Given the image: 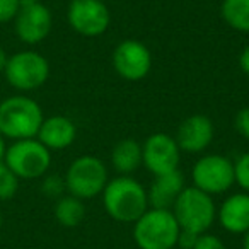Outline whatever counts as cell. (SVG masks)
<instances>
[{"label": "cell", "instance_id": "4fadbf2b", "mask_svg": "<svg viewBox=\"0 0 249 249\" xmlns=\"http://www.w3.org/2000/svg\"><path fill=\"white\" fill-rule=\"evenodd\" d=\"M213 123L205 114H191L181 121L176 132V142L181 152L200 154L210 147L213 140Z\"/></svg>", "mask_w": 249, "mask_h": 249}, {"label": "cell", "instance_id": "d6986e66", "mask_svg": "<svg viewBox=\"0 0 249 249\" xmlns=\"http://www.w3.org/2000/svg\"><path fill=\"white\" fill-rule=\"evenodd\" d=\"M220 16L229 28L239 33H249V0H224Z\"/></svg>", "mask_w": 249, "mask_h": 249}, {"label": "cell", "instance_id": "9c48e42d", "mask_svg": "<svg viewBox=\"0 0 249 249\" xmlns=\"http://www.w3.org/2000/svg\"><path fill=\"white\" fill-rule=\"evenodd\" d=\"M67 22L77 35L96 38L107 31L111 12L103 0H70Z\"/></svg>", "mask_w": 249, "mask_h": 249}, {"label": "cell", "instance_id": "277c9868", "mask_svg": "<svg viewBox=\"0 0 249 249\" xmlns=\"http://www.w3.org/2000/svg\"><path fill=\"white\" fill-rule=\"evenodd\" d=\"M171 212L176 217L181 231L198 235L210 231L213 222L217 220V205L213 196L195 186H188L181 191Z\"/></svg>", "mask_w": 249, "mask_h": 249}, {"label": "cell", "instance_id": "603a6c76", "mask_svg": "<svg viewBox=\"0 0 249 249\" xmlns=\"http://www.w3.org/2000/svg\"><path fill=\"white\" fill-rule=\"evenodd\" d=\"M21 7V0H0V24L14 21Z\"/></svg>", "mask_w": 249, "mask_h": 249}, {"label": "cell", "instance_id": "52a82bcc", "mask_svg": "<svg viewBox=\"0 0 249 249\" xmlns=\"http://www.w3.org/2000/svg\"><path fill=\"white\" fill-rule=\"evenodd\" d=\"M5 80L19 92H31L46 84L50 79V62L35 50H22L9 55L4 70Z\"/></svg>", "mask_w": 249, "mask_h": 249}, {"label": "cell", "instance_id": "4dcf8cb0", "mask_svg": "<svg viewBox=\"0 0 249 249\" xmlns=\"http://www.w3.org/2000/svg\"><path fill=\"white\" fill-rule=\"evenodd\" d=\"M22 4H38V2H43V0H21Z\"/></svg>", "mask_w": 249, "mask_h": 249}, {"label": "cell", "instance_id": "e0dca14e", "mask_svg": "<svg viewBox=\"0 0 249 249\" xmlns=\"http://www.w3.org/2000/svg\"><path fill=\"white\" fill-rule=\"evenodd\" d=\"M111 166L121 176H130L142 166V143L135 139H121L111 150Z\"/></svg>", "mask_w": 249, "mask_h": 249}, {"label": "cell", "instance_id": "9a60e30c", "mask_svg": "<svg viewBox=\"0 0 249 249\" xmlns=\"http://www.w3.org/2000/svg\"><path fill=\"white\" fill-rule=\"evenodd\" d=\"M184 188H186L184 186V178L179 173V169L154 176V181L147 190L149 208L171 210Z\"/></svg>", "mask_w": 249, "mask_h": 249}, {"label": "cell", "instance_id": "30bf717a", "mask_svg": "<svg viewBox=\"0 0 249 249\" xmlns=\"http://www.w3.org/2000/svg\"><path fill=\"white\" fill-rule=\"evenodd\" d=\"M113 69L124 80H142L152 69V53L139 39H123L113 52Z\"/></svg>", "mask_w": 249, "mask_h": 249}, {"label": "cell", "instance_id": "ac0fdd59", "mask_svg": "<svg viewBox=\"0 0 249 249\" xmlns=\"http://www.w3.org/2000/svg\"><path fill=\"white\" fill-rule=\"evenodd\" d=\"M53 213L60 225L69 229L77 227L86 218V205L80 198L72 196V195H63L56 200Z\"/></svg>", "mask_w": 249, "mask_h": 249}, {"label": "cell", "instance_id": "ffe728a7", "mask_svg": "<svg viewBox=\"0 0 249 249\" xmlns=\"http://www.w3.org/2000/svg\"><path fill=\"white\" fill-rule=\"evenodd\" d=\"M19 181L21 179L2 160L0 162V201H7L16 196L19 190Z\"/></svg>", "mask_w": 249, "mask_h": 249}, {"label": "cell", "instance_id": "7402d4cb", "mask_svg": "<svg viewBox=\"0 0 249 249\" xmlns=\"http://www.w3.org/2000/svg\"><path fill=\"white\" fill-rule=\"evenodd\" d=\"M41 191L50 198H56L63 196V193L67 191L65 188V179L58 174H45L43 176V183H41Z\"/></svg>", "mask_w": 249, "mask_h": 249}, {"label": "cell", "instance_id": "1f68e13d", "mask_svg": "<svg viewBox=\"0 0 249 249\" xmlns=\"http://www.w3.org/2000/svg\"><path fill=\"white\" fill-rule=\"evenodd\" d=\"M2 225H4V215L0 212V231H2Z\"/></svg>", "mask_w": 249, "mask_h": 249}, {"label": "cell", "instance_id": "5b68a950", "mask_svg": "<svg viewBox=\"0 0 249 249\" xmlns=\"http://www.w3.org/2000/svg\"><path fill=\"white\" fill-rule=\"evenodd\" d=\"M67 193L80 200H92L103 195L109 174L106 164L94 156H80L67 169L65 176Z\"/></svg>", "mask_w": 249, "mask_h": 249}, {"label": "cell", "instance_id": "7a4b0ae2", "mask_svg": "<svg viewBox=\"0 0 249 249\" xmlns=\"http://www.w3.org/2000/svg\"><path fill=\"white\" fill-rule=\"evenodd\" d=\"M43 120L41 106L33 97L16 94L0 101V135L4 139H36Z\"/></svg>", "mask_w": 249, "mask_h": 249}, {"label": "cell", "instance_id": "8fae6325", "mask_svg": "<svg viewBox=\"0 0 249 249\" xmlns=\"http://www.w3.org/2000/svg\"><path fill=\"white\" fill-rule=\"evenodd\" d=\"M179 145H178L176 139L167 133H152L142 143V164L154 176L176 171L179 167Z\"/></svg>", "mask_w": 249, "mask_h": 249}, {"label": "cell", "instance_id": "ba28073f", "mask_svg": "<svg viewBox=\"0 0 249 249\" xmlns=\"http://www.w3.org/2000/svg\"><path fill=\"white\" fill-rule=\"evenodd\" d=\"M191 181L195 188L210 196L225 193L234 186V162L218 154H207L195 162Z\"/></svg>", "mask_w": 249, "mask_h": 249}, {"label": "cell", "instance_id": "3957f363", "mask_svg": "<svg viewBox=\"0 0 249 249\" xmlns=\"http://www.w3.org/2000/svg\"><path fill=\"white\" fill-rule=\"evenodd\" d=\"M181 227L171 210L149 208L133 222V241L139 249H174Z\"/></svg>", "mask_w": 249, "mask_h": 249}, {"label": "cell", "instance_id": "4316f807", "mask_svg": "<svg viewBox=\"0 0 249 249\" xmlns=\"http://www.w3.org/2000/svg\"><path fill=\"white\" fill-rule=\"evenodd\" d=\"M239 67H241L242 72L249 77V45L244 46V50H242L241 55H239Z\"/></svg>", "mask_w": 249, "mask_h": 249}, {"label": "cell", "instance_id": "7c38bea8", "mask_svg": "<svg viewBox=\"0 0 249 249\" xmlns=\"http://www.w3.org/2000/svg\"><path fill=\"white\" fill-rule=\"evenodd\" d=\"M14 29L18 38L24 45L35 46L45 41L53 29V14L43 2L22 4L14 19Z\"/></svg>", "mask_w": 249, "mask_h": 249}, {"label": "cell", "instance_id": "6da1fadb", "mask_svg": "<svg viewBox=\"0 0 249 249\" xmlns=\"http://www.w3.org/2000/svg\"><path fill=\"white\" fill-rule=\"evenodd\" d=\"M106 213L120 224H133L149 210L147 190L132 176H116L107 181L103 191Z\"/></svg>", "mask_w": 249, "mask_h": 249}, {"label": "cell", "instance_id": "f546056e", "mask_svg": "<svg viewBox=\"0 0 249 249\" xmlns=\"http://www.w3.org/2000/svg\"><path fill=\"white\" fill-rule=\"evenodd\" d=\"M242 249H249V231L242 234Z\"/></svg>", "mask_w": 249, "mask_h": 249}, {"label": "cell", "instance_id": "d6a6232c", "mask_svg": "<svg viewBox=\"0 0 249 249\" xmlns=\"http://www.w3.org/2000/svg\"><path fill=\"white\" fill-rule=\"evenodd\" d=\"M103 2H106V0H103Z\"/></svg>", "mask_w": 249, "mask_h": 249}, {"label": "cell", "instance_id": "484cf974", "mask_svg": "<svg viewBox=\"0 0 249 249\" xmlns=\"http://www.w3.org/2000/svg\"><path fill=\"white\" fill-rule=\"evenodd\" d=\"M198 237H200L198 234H193V232H188V231H181L179 235H178L176 246H179L181 249H193L198 241Z\"/></svg>", "mask_w": 249, "mask_h": 249}, {"label": "cell", "instance_id": "44dd1931", "mask_svg": "<svg viewBox=\"0 0 249 249\" xmlns=\"http://www.w3.org/2000/svg\"><path fill=\"white\" fill-rule=\"evenodd\" d=\"M234 162V184L244 193H249V152H244Z\"/></svg>", "mask_w": 249, "mask_h": 249}, {"label": "cell", "instance_id": "83f0119b", "mask_svg": "<svg viewBox=\"0 0 249 249\" xmlns=\"http://www.w3.org/2000/svg\"><path fill=\"white\" fill-rule=\"evenodd\" d=\"M7 62H9V55H7V52H5L2 46H0V73H4V70H5V65H7Z\"/></svg>", "mask_w": 249, "mask_h": 249}, {"label": "cell", "instance_id": "5bb4252c", "mask_svg": "<svg viewBox=\"0 0 249 249\" xmlns=\"http://www.w3.org/2000/svg\"><path fill=\"white\" fill-rule=\"evenodd\" d=\"M217 220L229 234H246L249 231V193H234L217 208Z\"/></svg>", "mask_w": 249, "mask_h": 249}, {"label": "cell", "instance_id": "8992f818", "mask_svg": "<svg viewBox=\"0 0 249 249\" xmlns=\"http://www.w3.org/2000/svg\"><path fill=\"white\" fill-rule=\"evenodd\" d=\"M4 162L19 179H39L52 166V150L38 139L14 140L5 150Z\"/></svg>", "mask_w": 249, "mask_h": 249}, {"label": "cell", "instance_id": "2e32d148", "mask_svg": "<svg viewBox=\"0 0 249 249\" xmlns=\"http://www.w3.org/2000/svg\"><path fill=\"white\" fill-rule=\"evenodd\" d=\"M36 139L50 150H63L70 147L77 139V126L70 118L55 114L45 118L38 130Z\"/></svg>", "mask_w": 249, "mask_h": 249}, {"label": "cell", "instance_id": "cb8c5ba5", "mask_svg": "<svg viewBox=\"0 0 249 249\" xmlns=\"http://www.w3.org/2000/svg\"><path fill=\"white\" fill-rule=\"evenodd\" d=\"M234 128L242 139L249 140V106L237 111L234 118Z\"/></svg>", "mask_w": 249, "mask_h": 249}, {"label": "cell", "instance_id": "d4e9b609", "mask_svg": "<svg viewBox=\"0 0 249 249\" xmlns=\"http://www.w3.org/2000/svg\"><path fill=\"white\" fill-rule=\"evenodd\" d=\"M193 249H227V246L224 244V241H222L220 237L205 232V234H201L200 237H198Z\"/></svg>", "mask_w": 249, "mask_h": 249}, {"label": "cell", "instance_id": "f1b7e54d", "mask_svg": "<svg viewBox=\"0 0 249 249\" xmlns=\"http://www.w3.org/2000/svg\"><path fill=\"white\" fill-rule=\"evenodd\" d=\"M5 150H7V145H5V139L2 135H0V162L4 160L5 157Z\"/></svg>", "mask_w": 249, "mask_h": 249}]
</instances>
